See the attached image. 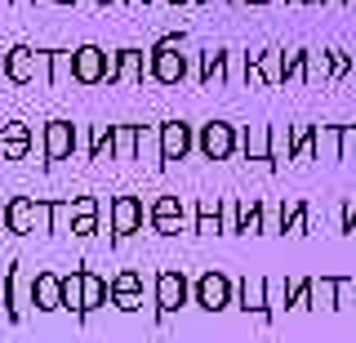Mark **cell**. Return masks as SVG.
<instances>
[{
	"mask_svg": "<svg viewBox=\"0 0 356 343\" xmlns=\"http://www.w3.org/2000/svg\"><path fill=\"white\" fill-rule=\"evenodd\" d=\"M31 298H36V308H44V312L63 308V281H58L54 272H40L36 285H31Z\"/></svg>",
	"mask_w": 356,
	"mask_h": 343,
	"instance_id": "ba28073f",
	"label": "cell"
},
{
	"mask_svg": "<svg viewBox=\"0 0 356 343\" xmlns=\"http://www.w3.org/2000/svg\"><path fill=\"white\" fill-rule=\"evenodd\" d=\"M196 303L200 308H209V312H218V308H227L232 303V285H227V276L222 272H205L196 281Z\"/></svg>",
	"mask_w": 356,
	"mask_h": 343,
	"instance_id": "7a4b0ae2",
	"label": "cell"
},
{
	"mask_svg": "<svg viewBox=\"0 0 356 343\" xmlns=\"http://www.w3.org/2000/svg\"><path fill=\"white\" fill-rule=\"evenodd\" d=\"M156 303H161L165 312L183 308L187 303V276L183 272H161V276H156Z\"/></svg>",
	"mask_w": 356,
	"mask_h": 343,
	"instance_id": "277c9868",
	"label": "cell"
},
{
	"mask_svg": "<svg viewBox=\"0 0 356 343\" xmlns=\"http://www.w3.org/2000/svg\"><path fill=\"white\" fill-rule=\"evenodd\" d=\"M348 232H356V205H348Z\"/></svg>",
	"mask_w": 356,
	"mask_h": 343,
	"instance_id": "5bb4252c",
	"label": "cell"
},
{
	"mask_svg": "<svg viewBox=\"0 0 356 343\" xmlns=\"http://www.w3.org/2000/svg\"><path fill=\"white\" fill-rule=\"evenodd\" d=\"M49 157L54 161H63L67 152H72V125H67V120H49Z\"/></svg>",
	"mask_w": 356,
	"mask_h": 343,
	"instance_id": "8fae6325",
	"label": "cell"
},
{
	"mask_svg": "<svg viewBox=\"0 0 356 343\" xmlns=\"http://www.w3.org/2000/svg\"><path fill=\"white\" fill-rule=\"evenodd\" d=\"M111 223H116L120 237L138 232V223H143V205L134 201V196H116V205H111Z\"/></svg>",
	"mask_w": 356,
	"mask_h": 343,
	"instance_id": "52a82bcc",
	"label": "cell"
},
{
	"mask_svg": "<svg viewBox=\"0 0 356 343\" xmlns=\"http://www.w3.org/2000/svg\"><path fill=\"white\" fill-rule=\"evenodd\" d=\"M152 223H156V232L174 237V232L183 228V205H178L174 196H161V201H156V209H152Z\"/></svg>",
	"mask_w": 356,
	"mask_h": 343,
	"instance_id": "9c48e42d",
	"label": "cell"
},
{
	"mask_svg": "<svg viewBox=\"0 0 356 343\" xmlns=\"http://www.w3.org/2000/svg\"><path fill=\"white\" fill-rule=\"evenodd\" d=\"M9 72H14L18 81H22V76H27V49H18V54H14V67H9Z\"/></svg>",
	"mask_w": 356,
	"mask_h": 343,
	"instance_id": "4fadbf2b",
	"label": "cell"
},
{
	"mask_svg": "<svg viewBox=\"0 0 356 343\" xmlns=\"http://www.w3.org/2000/svg\"><path fill=\"white\" fill-rule=\"evenodd\" d=\"M187 147H192L187 125H183V120H170V125H165V134H161V157H165V161H183Z\"/></svg>",
	"mask_w": 356,
	"mask_h": 343,
	"instance_id": "8992f818",
	"label": "cell"
},
{
	"mask_svg": "<svg viewBox=\"0 0 356 343\" xmlns=\"http://www.w3.org/2000/svg\"><path fill=\"white\" fill-rule=\"evenodd\" d=\"M156 76H161V81H178V76H183V54H156Z\"/></svg>",
	"mask_w": 356,
	"mask_h": 343,
	"instance_id": "7c38bea8",
	"label": "cell"
},
{
	"mask_svg": "<svg viewBox=\"0 0 356 343\" xmlns=\"http://www.w3.org/2000/svg\"><path fill=\"white\" fill-rule=\"evenodd\" d=\"M72 72H76V81H85V85L103 81V72H107V54H103V49H81V54H76V63H72Z\"/></svg>",
	"mask_w": 356,
	"mask_h": 343,
	"instance_id": "5b68a950",
	"label": "cell"
},
{
	"mask_svg": "<svg viewBox=\"0 0 356 343\" xmlns=\"http://www.w3.org/2000/svg\"><path fill=\"white\" fill-rule=\"evenodd\" d=\"M63 303L67 308H81V312H94L98 303H107V285L98 281L94 272H72L63 281Z\"/></svg>",
	"mask_w": 356,
	"mask_h": 343,
	"instance_id": "6da1fadb",
	"label": "cell"
},
{
	"mask_svg": "<svg viewBox=\"0 0 356 343\" xmlns=\"http://www.w3.org/2000/svg\"><path fill=\"white\" fill-rule=\"evenodd\" d=\"M138 290H143V281H138V272H120L116 281H111V298H116V308H138Z\"/></svg>",
	"mask_w": 356,
	"mask_h": 343,
	"instance_id": "30bf717a",
	"label": "cell"
},
{
	"mask_svg": "<svg viewBox=\"0 0 356 343\" xmlns=\"http://www.w3.org/2000/svg\"><path fill=\"white\" fill-rule=\"evenodd\" d=\"M232 147H236V134H232V125H222V120H209L205 134H200V152H205L209 161H222V157H232Z\"/></svg>",
	"mask_w": 356,
	"mask_h": 343,
	"instance_id": "3957f363",
	"label": "cell"
}]
</instances>
